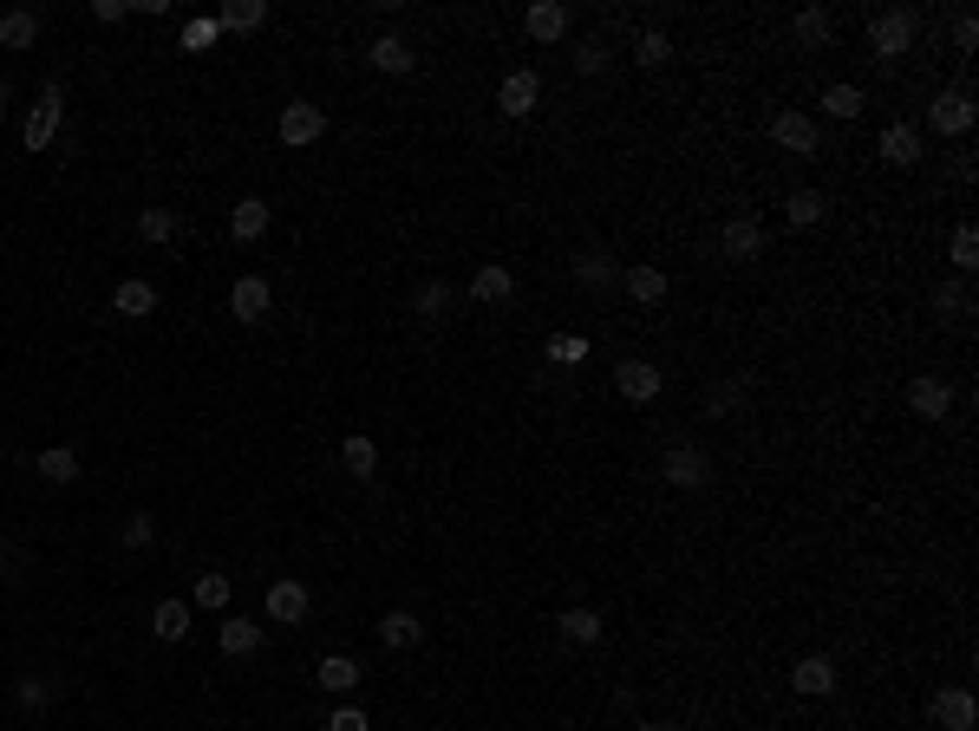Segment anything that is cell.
I'll use <instances>...</instances> for the list:
<instances>
[{"label":"cell","instance_id":"6da1fadb","mask_svg":"<svg viewBox=\"0 0 979 731\" xmlns=\"http://www.w3.org/2000/svg\"><path fill=\"white\" fill-rule=\"evenodd\" d=\"M59 124H65V98H59V85H46L39 105H33L26 124H20V144H26V150H46V144L59 137Z\"/></svg>","mask_w":979,"mask_h":731},{"label":"cell","instance_id":"7a4b0ae2","mask_svg":"<svg viewBox=\"0 0 979 731\" xmlns=\"http://www.w3.org/2000/svg\"><path fill=\"white\" fill-rule=\"evenodd\" d=\"M268 621L274 628H301L307 614H314V595H307V582H294V575H281V582H268Z\"/></svg>","mask_w":979,"mask_h":731},{"label":"cell","instance_id":"3957f363","mask_svg":"<svg viewBox=\"0 0 979 731\" xmlns=\"http://www.w3.org/2000/svg\"><path fill=\"white\" fill-rule=\"evenodd\" d=\"M869 46H876L882 65L902 59V52L915 46V13H902V7H895V13H876V20H869Z\"/></svg>","mask_w":979,"mask_h":731},{"label":"cell","instance_id":"277c9868","mask_svg":"<svg viewBox=\"0 0 979 731\" xmlns=\"http://www.w3.org/2000/svg\"><path fill=\"white\" fill-rule=\"evenodd\" d=\"M928 124H934L941 137H960V131H974V92H967V85H947V92H934V105H928Z\"/></svg>","mask_w":979,"mask_h":731},{"label":"cell","instance_id":"5b68a950","mask_svg":"<svg viewBox=\"0 0 979 731\" xmlns=\"http://www.w3.org/2000/svg\"><path fill=\"white\" fill-rule=\"evenodd\" d=\"M320 137H327V111H320L314 98H294V105H281V144L307 150V144H320Z\"/></svg>","mask_w":979,"mask_h":731},{"label":"cell","instance_id":"8992f818","mask_svg":"<svg viewBox=\"0 0 979 731\" xmlns=\"http://www.w3.org/2000/svg\"><path fill=\"white\" fill-rule=\"evenodd\" d=\"M666 484H673V490H706V484H712V458H706L699 444H673V451H666Z\"/></svg>","mask_w":979,"mask_h":731},{"label":"cell","instance_id":"52a82bcc","mask_svg":"<svg viewBox=\"0 0 979 731\" xmlns=\"http://www.w3.org/2000/svg\"><path fill=\"white\" fill-rule=\"evenodd\" d=\"M614 392H621L627 405H653V399H660V366H647V360H621V366H614Z\"/></svg>","mask_w":979,"mask_h":731},{"label":"cell","instance_id":"ba28073f","mask_svg":"<svg viewBox=\"0 0 979 731\" xmlns=\"http://www.w3.org/2000/svg\"><path fill=\"white\" fill-rule=\"evenodd\" d=\"M536 98H542V78H536L529 65H523V72H510V78L497 85V111H503V118H529V111H536Z\"/></svg>","mask_w":979,"mask_h":731},{"label":"cell","instance_id":"9c48e42d","mask_svg":"<svg viewBox=\"0 0 979 731\" xmlns=\"http://www.w3.org/2000/svg\"><path fill=\"white\" fill-rule=\"evenodd\" d=\"M268 307H274V288H268L261 275H242V281L229 288V314H235V320L255 327V320H268Z\"/></svg>","mask_w":979,"mask_h":731},{"label":"cell","instance_id":"30bf717a","mask_svg":"<svg viewBox=\"0 0 979 731\" xmlns=\"http://www.w3.org/2000/svg\"><path fill=\"white\" fill-rule=\"evenodd\" d=\"M934 726H941V731H974L979 726V699L967 693V686L934 693Z\"/></svg>","mask_w":979,"mask_h":731},{"label":"cell","instance_id":"8fae6325","mask_svg":"<svg viewBox=\"0 0 979 731\" xmlns=\"http://www.w3.org/2000/svg\"><path fill=\"white\" fill-rule=\"evenodd\" d=\"M621 288H627L640 307H660L673 281H666V268H653V261H627V268H621Z\"/></svg>","mask_w":979,"mask_h":731},{"label":"cell","instance_id":"7c38bea8","mask_svg":"<svg viewBox=\"0 0 979 731\" xmlns=\"http://www.w3.org/2000/svg\"><path fill=\"white\" fill-rule=\"evenodd\" d=\"M771 137H778V150H791V157H810V150H817V124H810L804 111H778V118H771Z\"/></svg>","mask_w":979,"mask_h":731},{"label":"cell","instance_id":"4fadbf2b","mask_svg":"<svg viewBox=\"0 0 979 731\" xmlns=\"http://www.w3.org/2000/svg\"><path fill=\"white\" fill-rule=\"evenodd\" d=\"M470 301H484V307H503V301H516V275H510L503 261H484V268L470 275Z\"/></svg>","mask_w":979,"mask_h":731},{"label":"cell","instance_id":"5bb4252c","mask_svg":"<svg viewBox=\"0 0 979 731\" xmlns=\"http://www.w3.org/2000/svg\"><path fill=\"white\" fill-rule=\"evenodd\" d=\"M908 405H915V418H934V425H941V418L954 412V386L928 373V379H915V386H908Z\"/></svg>","mask_w":979,"mask_h":731},{"label":"cell","instance_id":"9a60e30c","mask_svg":"<svg viewBox=\"0 0 979 731\" xmlns=\"http://www.w3.org/2000/svg\"><path fill=\"white\" fill-rule=\"evenodd\" d=\"M791 686H797L804 699H830V693H836V660H823V654H810V660H797V673H791Z\"/></svg>","mask_w":979,"mask_h":731},{"label":"cell","instance_id":"2e32d148","mask_svg":"<svg viewBox=\"0 0 979 731\" xmlns=\"http://www.w3.org/2000/svg\"><path fill=\"white\" fill-rule=\"evenodd\" d=\"M523 33H529V39H542V46H549V39H562V33H568V7H562V0H536V7L523 13Z\"/></svg>","mask_w":979,"mask_h":731},{"label":"cell","instance_id":"e0dca14e","mask_svg":"<svg viewBox=\"0 0 979 731\" xmlns=\"http://www.w3.org/2000/svg\"><path fill=\"white\" fill-rule=\"evenodd\" d=\"M719 242H725V255H732V261H758V255H764V229H758L751 216H732Z\"/></svg>","mask_w":979,"mask_h":731},{"label":"cell","instance_id":"ac0fdd59","mask_svg":"<svg viewBox=\"0 0 979 731\" xmlns=\"http://www.w3.org/2000/svg\"><path fill=\"white\" fill-rule=\"evenodd\" d=\"M111 314H124V320L157 314V288H150V281H137V275H131V281H118V288H111Z\"/></svg>","mask_w":979,"mask_h":731},{"label":"cell","instance_id":"d6986e66","mask_svg":"<svg viewBox=\"0 0 979 731\" xmlns=\"http://www.w3.org/2000/svg\"><path fill=\"white\" fill-rule=\"evenodd\" d=\"M366 59H372L379 72H418V52H412L399 33H379V39L366 46Z\"/></svg>","mask_w":979,"mask_h":731},{"label":"cell","instance_id":"ffe728a7","mask_svg":"<svg viewBox=\"0 0 979 731\" xmlns=\"http://www.w3.org/2000/svg\"><path fill=\"white\" fill-rule=\"evenodd\" d=\"M229 235H235V242H261V235H268V203H261V196H242V203L229 209Z\"/></svg>","mask_w":979,"mask_h":731},{"label":"cell","instance_id":"44dd1931","mask_svg":"<svg viewBox=\"0 0 979 731\" xmlns=\"http://www.w3.org/2000/svg\"><path fill=\"white\" fill-rule=\"evenodd\" d=\"M379 641H386L392 654H405V647H418V641H425V628H418V614H412V608H392V614H379Z\"/></svg>","mask_w":979,"mask_h":731},{"label":"cell","instance_id":"7402d4cb","mask_svg":"<svg viewBox=\"0 0 979 731\" xmlns=\"http://www.w3.org/2000/svg\"><path fill=\"white\" fill-rule=\"evenodd\" d=\"M359 680H366V673H359V667H353L346 654H327V660L314 667V686H320V693H340V699H346V693H353Z\"/></svg>","mask_w":979,"mask_h":731},{"label":"cell","instance_id":"603a6c76","mask_svg":"<svg viewBox=\"0 0 979 731\" xmlns=\"http://www.w3.org/2000/svg\"><path fill=\"white\" fill-rule=\"evenodd\" d=\"M882 157H889L895 170L921 163V131H915V124H889V131H882Z\"/></svg>","mask_w":979,"mask_h":731},{"label":"cell","instance_id":"cb8c5ba5","mask_svg":"<svg viewBox=\"0 0 979 731\" xmlns=\"http://www.w3.org/2000/svg\"><path fill=\"white\" fill-rule=\"evenodd\" d=\"M150 634H157L163 647L189 641V601H157V614H150Z\"/></svg>","mask_w":979,"mask_h":731},{"label":"cell","instance_id":"d4e9b609","mask_svg":"<svg viewBox=\"0 0 979 731\" xmlns=\"http://www.w3.org/2000/svg\"><path fill=\"white\" fill-rule=\"evenodd\" d=\"M255 647H261V621H248V614H229V621H222V654H229V660H248Z\"/></svg>","mask_w":979,"mask_h":731},{"label":"cell","instance_id":"484cf974","mask_svg":"<svg viewBox=\"0 0 979 731\" xmlns=\"http://www.w3.org/2000/svg\"><path fill=\"white\" fill-rule=\"evenodd\" d=\"M33 39H39V13H33V7L0 13V46H7V52H26Z\"/></svg>","mask_w":979,"mask_h":731},{"label":"cell","instance_id":"4316f807","mask_svg":"<svg viewBox=\"0 0 979 731\" xmlns=\"http://www.w3.org/2000/svg\"><path fill=\"white\" fill-rule=\"evenodd\" d=\"M216 26L222 33H255V26H268V0H229L216 13Z\"/></svg>","mask_w":979,"mask_h":731},{"label":"cell","instance_id":"83f0119b","mask_svg":"<svg viewBox=\"0 0 979 731\" xmlns=\"http://www.w3.org/2000/svg\"><path fill=\"white\" fill-rule=\"evenodd\" d=\"M823 209H830L823 190H791V196H784V222H791V229H817Z\"/></svg>","mask_w":979,"mask_h":731},{"label":"cell","instance_id":"f1b7e54d","mask_svg":"<svg viewBox=\"0 0 979 731\" xmlns=\"http://www.w3.org/2000/svg\"><path fill=\"white\" fill-rule=\"evenodd\" d=\"M46 484H78V451L72 444H52V451H39V464H33Z\"/></svg>","mask_w":979,"mask_h":731},{"label":"cell","instance_id":"f546056e","mask_svg":"<svg viewBox=\"0 0 979 731\" xmlns=\"http://www.w3.org/2000/svg\"><path fill=\"white\" fill-rule=\"evenodd\" d=\"M555 628H562L568 647H595V641H601V614H595V608H568Z\"/></svg>","mask_w":979,"mask_h":731},{"label":"cell","instance_id":"4dcf8cb0","mask_svg":"<svg viewBox=\"0 0 979 731\" xmlns=\"http://www.w3.org/2000/svg\"><path fill=\"white\" fill-rule=\"evenodd\" d=\"M52 699H59V686H52V680H39V673L13 680V706H20V712H46Z\"/></svg>","mask_w":979,"mask_h":731},{"label":"cell","instance_id":"1f68e13d","mask_svg":"<svg viewBox=\"0 0 979 731\" xmlns=\"http://www.w3.org/2000/svg\"><path fill=\"white\" fill-rule=\"evenodd\" d=\"M791 33H797V46H810V52H817V46H830V33H836V26H830V13H823V7H804Z\"/></svg>","mask_w":979,"mask_h":731},{"label":"cell","instance_id":"d6a6232c","mask_svg":"<svg viewBox=\"0 0 979 731\" xmlns=\"http://www.w3.org/2000/svg\"><path fill=\"white\" fill-rule=\"evenodd\" d=\"M575 281L601 294V288H621V268H614L608 255H582V261H575Z\"/></svg>","mask_w":979,"mask_h":731},{"label":"cell","instance_id":"836d02e7","mask_svg":"<svg viewBox=\"0 0 979 731\" xmlns=\"http://www.w3.org/2000/svg\"><path fill=\"white\" fill-rule=\"evenodd\" d=\"M444 307H451V281H418V288H412V314L444 320Z\"/></svg>","mask_w":979,"mask_h":731},{"label":"cell","instance_id":"e575fe53","mask_svg":"<svg viewBox=\"0 0 979 731\" xmlns=\"http://www.w3.org/2000/svg\"><path fill=\"white\" fill-rule=\"evenodd\" d=\"M340 458H346V471H353V477H372V471H379V444H372L366 431H353V438L340 444Z\"/></svg>","mask_w":979,"mask_h":731},{"label":"cell","instance_id":"d590c367","mask_svg":"<svg viewBox=\"0 0 979 731\" xmlns=\"http://www.w3.org/2000/svg\"><path fill=\"white\" fill-rule=\"evenodd\" d=\"M118 543H124V549H150V543H157V516H150V510H131V516L118 523Z\"/></svg>","mask_w":979,"mask_h":731},{"label":"cell","instance_id":"8d00e7d4","mask_svg":"<svg viewBox=\"0 0 979 731\" xmlns=\"http://www.w3.org/2000/svg\"><path fill=\"white\" fill-rule=\"evenodd\" d=\"M229 595H235V582H229V575H216V569H209V575H196V588H189V601H196V608H229Z\"/></svg>","mask_w":979,"mask_h":731},{"label":"cell","instance_id":"74e56055","mask_svg":"<svg viewBox=\"0 0 979 731\" xmlns=\"http://www.w3.org/2000/svg\"><path fill=\"white\" fill-rule=\"evenodd\" d=\"M862 105H869L862 85H830V92H823V111H830V118H862Z\"/></svg>","mask_w":979,"mask_h":731},{"label":"cell","instance_id":"f35d334b","mask_svg":"<svg viewBox=\"0 0 979 731\" xmlns=\"http://www.w3.org/2000/svg\"><path fill=\"white\" fill-rule=\"evenodd\" d=\"M947 255H954V268H960V275H974V268H979V235H974V222H960V229H954Z\"/></svg>","mask_w":979,"mask_h":731},{"label":"cell","instance_id":"ab89813d","mask_svg":"<svg viewBox=\"0 0 979 731\" xmlns=\"http://www.w3.org/2000/svg\"><path fill=\"white\" fill-rule=\"evenodd\" d=\"M137 235H144V242H170V235H176V216H170V209H137Z\"/></svg>","mask_w":979,"mask_h":731},{"label":"cell","instance_id":"60d3db41","mask_svg":"<svg viewBox=\"0 0 979 731\" xmlns=\"http://www.w3.org/2000/svg\"><path fill=\"white\" fill-rule=\"evenodd\" d=\"M634 59H640V65H666V59H673V39H666V33H640V39H634Z\"/></svg>","mask_w":979,"mask_h":731},{"label":"cell","instance_id":"b9f144b4","mask_svg":"<svg viewBox=\"0 0 979 731\" xmlns=\"http://www.w3.org/2000/svg\"><path fill=\"white\" fill-rule=\"evenodd\" d=\"M549 360H555V366H582V360H588V340H582V333H555V340H549Z\"/></svg>","mask_w":979,"mask_h":731},{"label":"cell","instance_id":"7bdbcfd3","mask_svg":"<svg viewBox=\"0 0 979 731\" xmlns=\"http://www.w3.org/2000/svg\"><path fill=\"white\" fill-rule=\"evenodd\" d=\"M216 39H222L216 13H209V20H189V26H183V52H203V46H216Z\"/></svg>","mask_w":979,"mask_h":731},{"label":"cell","instance_id":"ee69618b","mask_svg":"<svg viewBox=\"0 0 979 731\" xmlns=\"http://www.w3.org/2000/svg\"><path fill=\"white\" fill-rule=\"evenodd\" d=\"M575 72H588V78L608 72V39H582V46H575Z\"/></svg>","mask_w":979,"mask_h":731},{"label":"cell","instance_id":"f6af8a7d","mask_svg":"<svg viewBox=\"0 0 979 731\" xmlns=\"http://www.w3.org/2000/svg\"><path fill=\"white\" fill-rule=\"evenodd\" d=\"M967 307H974V301H967V288H960V281H941V288H934V314H954V320H960Z\"/></svg>","mask_w":979,"mask_h":731},{"label":"cell","instance_id":"bcb514c9","mask_svg":"<svg viewBox=\"0 0 979 731\" xmlns=\"http://www.w3.org/2000/svg\"><path fill=\"white\" fill-rule=\"evenodd\" d=\"M327 731H372V726H366V712H359V706H340V712L327 719Z\"/></svg>","mask_w":979,"mask_h":731},{"label":"cell","instance_id":"7dc6e473","mask_svg":"<svg viewBox=\"0 0 979 731\" xmlns=\"http://www.w3.org/2000/svg\"><path fill=\"white\" fill-rule=\"evenodd\" d=\"M954 46H960V52H974V46H979V20H974V13H960V20H954Z\"/></svg>","mask_w":979,"mask_h":731},{"label":"cell","instance_id":"c3c4849f","mask_svg":"<svg viewBox=\"0 0 979 731\" xmlns=\"http://www.w3.org/2000/svg\"><path fill=\"white\" fill-rule=\"evenodd\" d=\"M124 13H131L124 0H91V20H98V26H111V20H124Z\"/></svg>","mask_w":979,"mask_h":731},{"label":"cell","instance_id":"681fc988","mask_svg":"<svg viewBox=\"0 0 979 731\" xmlns=\"http://www.w3.org/2000/svg\"><path fill=\"white\" fill-rule=\"evenodd\" d=\"M7 98H13V85H7V78H0V118H7Z\"/></svg>","mask_w":979,"mask_h":731},{"label":"cell","instance_id":"f907efd6","mask_svg":"<svg viewBox=\"0 0 979 731\" xmlns=\"http://www.w3.org/2000/svg\"><path fill=\"white\" fill-rule=\"evenodd\" d=\"M640 731H680V726H660V719H653V726H640Z\"/></svg>","mask_w":979,"mask_h":731},{"label":"cell","instance_id":"816d5d0a","mask_svg":"<svg viewBox=\"0 0 979 731\" xmlns=\"http://www.w3.org/2000/svg\"><path fill=\"white\" fill-rule=\"evenodd\" d=\"M0 562H7V543H0Z\"/></svg>","mask_w":979,"mask_h":731}]
</instances>
